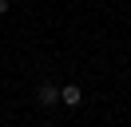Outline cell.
I'll return each instance as SVG.
<instances>
[{"label":"cell","instance_id":"cell-1","mask_svg":"<svg viewBox=\"0 0 131 127\" xmlns=\"http://www.w3.org/2000/svg\"><path fill=\"white\" fill-rule=\"evenodd\" d=\"M36 99H40V107H52V103H60V87L56 83H40Z\"/></svg>","mask_w":131,"mask_h":127},{"label":"cell","instance_id":"cell-2","mask_svg":"<svg viewBox=\"0 0 131 127\" xmlns=\"http://www.w3.org/2000/svg\"><path fill=\"white\" fill-rule=\"evenodd\" d=\"M60 103H68V107H80L83 103V91L75 83H68V87H60Z\"/></svg>","mask_w":131,"mask_h":127},{"label":"cell","instance_id":"cell-3","mask_svg":"<svg viewBox=\"0 0 131 127\" xmlns=\"http://www.w3.org/2000/svg\"><path fill=\"white\" fill-rule=\"evenodd\" d=\"M4 12H8V0H0V16H4Z\"/></svg>","mask_w":131,"mask_h":127}]
</instances>
